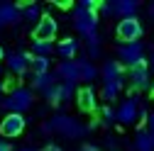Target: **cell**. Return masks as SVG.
I'll use <instances>...</instances> for the list:
<instances>
[{
	"label": "cell",
	"mask_w": 154,
	"mask_h": 151,
	"mask_svg": "<svg viewBox=\"0 0 154 151\" xmlns=\"http://www.w3.org/2000/svg\"><path fill=\"white\" fill-rule=\"evenodd\" d=\"M93 127L95 124H81V122H76L73 117L64 115V112H56V115L51 117V122L42 124V132H56V134H61L66 139H79V137L88 134Z\"/></svg>",
	"instance_id": "1"
},
{
	"label": "cell",
	"mask_w": 154,
	"mask_h": 151,
	"mask_svg": "<svg viewBox=\"0 0 154 151\" xmlns=\"http://www.w3.org/2000/svg\"><path fill=\"white\" fill-rule=\"evenodd\" d=\"M32 105H34L32 88H15L12 93H8V98H3V110H8V115H25Z\"/></svg>",
	"instance_id": "2"
},
{
	"label": "cell",
	"mask_w": 154,
	"mask_h": 151,
	"mask_svg": "<svg viewBox=\"0 0 154 151\" xmlns=\"http://www.w3.org/2000/svg\"><path fill=\"white\" fill-rule=\"evenodd\" d=\"M115 34H118V39L122 44H134L142 39L144 34V25L140 22V17H125V20L118 22V27H115Z\"/></svg>",
	"instance_id": "3"
},
{
	"label": "cell",
	"mask_w": 154,
	"mask_h": 151,
	"mask_svg": "<svg viewBox=\"0 0 154 151\" xmlns=\"http://www.w3.org/2000/svg\"><path fill=\"white\" fill-rule=\"evenodd\" d=\"M73 27L79 29L86 39L93 37V34H98V12L76 7V10H73Z\"/></svg>",
	"instance_id": "4"
},
{
	"label": "cell",
	"mask_w": 154,
	"mask_h": 151,
	"mask_svg": "<svg viewBox=\"0 0 154 151\" xmlns=\"http://www.w3.org/2000/svg\"><path fill=\"white\" fill-rule=\"evenodd\" d=\"M118 61L127 68L134 66H142L144 64V44L142 42H134V44H120L118 46Z\"/></svg>",
	"instance_id": "5"
},
{
	"label": "cell",
	"mask_w": 154,
	"mask_h": 151,
	"mask_svg": "<svg viewBox=\"0 0 154 151\" xmlns=\"http://www.w3.org/2000/svg\"><path fill=\"white\" fill-rule=\"evenodd\" d=\"M56 32H59V25H56V20L51 15H42V20L34 25L32 29V37H34V42H51Z\"/></svg>",
	"instance_id": "6"
},
{
	"label": "cell",
	"mask_w": 154,
	"mask_h": 151,
	"mask_svg": "<svg viewBox=\"0 0 154 151\" xmlns=\"http://www.w3.org/2000/svg\"><path fill=\"white\" fill-rule=\"evenodd\" d=\"M100 76H103V83H115V85H125V78H127L125 66L118 59L105 61L103 68H100Z\"/></svg>",
	"instance_id": "7"
},
{
	"label": "cell",
	"mask_w": 154,
	"mask_h": 151,
	"mask_svg": "<svg viewBox=\"0 0 154 151\" xmlns=\"http://www.w3.org/2000/svg\"><path fill=\"white\" fill-rule=\"evenodd\" d=\"M25 127H27L25 115H5L3 122H0V134L8 137V139H15L25 132Z\"/></svg>",
	"instance_id": "8"
},
{
	"label": "cell",
	"mask_w": 154,
	"mask_h": 151,
	"mask_svg": "<svg viewBox=\"0 0 154 151\" xmlns=\"http://www.w3.org/2000/svg\"><path fill=\"white\" fill-rule=\"evenodd\" d=\"M115 115H118V122L120 124H134L140 120V105H137V95L127 98L118 110H115Z\"/></svg>",
	"instance_id": "9"
},
{
	"label": "cell",
	"mask_w": 154,
	"mask_h": 151,
	"mask_svg": "<svg viewBox=\"0 0 154 151\" xmlns=\"http://www.w3.org/2000/svg\"><path fill=\"white\" fill-rule=\"evenodd\" d=\"M73 93H79V90H76V85H71V83H56L54 88H49V90L44 93V98H47L49 105H59V102L71 100Z\"/></svg>",
	"instance_id": "10"
},
{
	"label": "cell",
	"mask_w": 154,
	"mask_h": 151,
	"mask_svg": "<svg viewBox=\"0 0 154 151\" xmlns=\"http://www.w3.org/2000/svg\"><path fill=\"white\" fill-rule=\"evenodd\" d=\"M29 64H32V54H27V51L8 54V71L15 73V76H25L29 71Z\"/></svg>",
	"instance_id": "11"
},
{
	"label": "cell",
	"mask_w": 154,
	"mask_h": 151,
	"mask_svg": "<svg viewBox=\"0 0 154 151\" xmlns=\"http://www.w3.org/2000/svg\"><path fill=\"white\" fill-rule=\"evenodd\" d=\"M56 76H59V83H71L76 85L81 81V68H79V61H61L59 66H56L54 71Z\"/></svg>",
	"instance_id": "12"
},
{
	"label": "cell",
	"mask_w": 154,
	"mask_h": 151,
	"mask_svg": "<svg viewBox=\"0 0 154 151\" xmlns=\"http://www.w3.org/2000/svg\"><path fill=\"white\" fill-rule=\"evenodd\" d=\"M127 78H130V83H132L134 90H152V78H149V68H147V64L130 68V71H127Z\"/></svg>",
	"instance_id": "13"
},
{
	"label": "cell",
	"mask_w": 154,
	"mask_h": 151,
	"mask_svg": "<svg viewBox=\"0 0 154 151\" xmlns=\"http://www.w3.org/2000/svg\"><path fill=\"white\" fill-rule=\"evenodd\" d=\"M76 102H79L81 112H95L98 107V98H95V90L91 85H83L79 93H76Z\"/></svg>",
	"instance_id": "14"
},
{
	"label": "cell",
	"mask_w": 154,
	"mask_h": 151,
	"mask_svg": "<svg viewBox=\"0 0 154 151\" xmlns=\"http://www.w3.org/2000/svg\"><path fill=\"white\" fill-rule=\"evenodd\" d=\"M22 20V10L20 5H12V3H0V29L8 27V25H15Z\"/></svg>",
	"instance_id": "15"
},
{
	"label": "cell",
	"mask_w": 154,
	"mask_h": 151,
	"mask_svg": "<svg viewBox=\"0 0 154 151\" xmlns=\"http://www.w3.org/2000/svg\"><path fill=\"white\" fill-rule=\"evenodd\" d=\"M137 0H112V12L115 17H120V20H125V17H137Z\"/></svg>",
	"instance_id": "16"
},
{
	"label": "cell",
	"mask_w": 154,
	"mask_h": 151,
	"mask_svg": "<svg viewBox=\"0 0 154 151\" xmlns=\"http://www.w3.org/2000/svg\"><path fill=\"white\" fill-rule=\"evenodd\" d=\"M56 54L61 56L64 61H73V56L79 54V39H73V37H66L56 44Z\"/></svg>",
	"instance_id": "17"
},
{
	"label": "cell",
	"mask_w": 154,
	"mask_h": 151,
	"mask_svg": "<svg viewBox=\"0 0 154 151\" xmlns=\"http://www.w3.org/2000/svg\"><path fill=\"white\" fill-rule=\"evenodd\" d=\"M56 83H59V76L56 73H44V76H34L32 78V90H42V93H47L49 88H54Z\"/></svg>",
	"instance_id": "18"
},
{
	"label": "cell",
	"mask_w": 154,
	"mask_h": 151,
	"mask_svg": "<svg viewBox=\"0 0 154 151\" xmlns=\"http://www.w3.org/2000/svg\"><path fill=\"white\" fill-rule=\"evenodd\" d=\"M134 151H154V141H152V132L140 129L134 134Z\"/></svg>",
	"instance_id": "19"
},
{
	"label": "cell",
	"mask_w": 154,
	"mask_h": 151,
	"mask_svg": "<svg viewBox=\"0 0 154 151\" xmlns=\"http://www.w3.org/2000/svg\"><path fill=\"white\" fill-rule=\"evenodd\" d=\"M79 68H81V81H86V83H93V81L100 76V71L95 68L88 59H81V61H79Z\"/></svg>",
	"instance_id": "20"
},
{
	"label": "cell",
	"mask_w": 154,
	"mask_h": 151,
	"mask_svg": "<svg viewBox=\"0 0 154 151\" xmlns=\"http://www.w3.org/2000/svg\"><path fill=\"white\" fill-rule=\"evenodd\" d=\"M49 68H51V59H47V56H32L29 71L34 76H44V73H49Z\"/></svg>",
	"instance_id": "21"
},
{
	"label": "cell",
	"mask_w": 154,
	"mask_h": 151,
	"mask_svg": "<svg viewBox=\"0 0 154 151\" xmlns=\"http://www.w3.org/2000/svg\"><path fill=\"white\" fill-rule=\"evenodd\" d=\"M56 51V46L51 44V42H32V56H47V59H49V56Z\"/></svg>",
	"instance_id": "22"
},
{
	"label": "cell",
	"mask_w": 154,
	"mask_h": 151,
	"mask_svg": "<svg viewBox=\"0 0 154 151\" xmlns=\"http://www.w3.org/2000/svg\"><path fill=\"white\" fill-rule=\"evenodd\" d=\"M20 10H22V20H37L39 22L42 20V10H39V5H20Z\"/></svg>",
	"instance_id": "23"
},
{
	"label": "cell",
	"mask_w": 154,
	"mask_h": 151,
	"mask_svg": "<svg viewBox=\"0 0 154 151\" xmlns=\"http://www.w3.org/2000/svg\"><path fill=\"white\" fill-rule=\"evenodd\" d=\"M122 90V85H115V83H103V98L108 102H112L115 98H118V93Z\"/></svg>",
	"instance_id": "24"
},
{
	"label": "cell",
	"mask_w": 154,
	"mask_h": 151,
	"mask_svg": "<svg viewBox=\"0 0 154 151\" xmlns=\"http://www.w3.org/2000/svg\"><path fill=\"white\" fill-rule=\"evenodd\" d=\"M100 117H103V124H112V122H118V115H115V110H112V107H103Z\"/></svg>",
	"instance_id": "25"
},
{
	"label": "cell",
	"mask_w": 154,
	"mask_h": 151,
	"mask_svg": "<svg viewBox=\"0 0 154 151\" xmlns=\"http://www.w3.org/2000/svg\"><path fill=\"white\" fill-rule=\"evenodd\" d=\"M79 7H83V10H91V12H95V10L100 7V3H98V0H81V3H79Z\"/></svg>",
	"instance_id": "26"
},
{
	"label": "cell",
	"mask_w": 154,
	"mask_h": 151,
	"mask_svg": "<svg viewBox=\"0 0 154 151\" xmlns=\"http://www.w3.org/2000/svg\"><path fill=\"white\" fill-rule=\"evenodd\" d=\"M100 56V44H88V59H98Z\"/></svg>",
	"instance_id": "27"
},
{
	"label": "cell",
	"mask_w": 154,
	"mask_h": 151,
	"mask_svg": "<svg viewBox=\"0 0 154 151\" xmlns=\"http://www.w3.org/2000/svg\"><path fill=\"white\" fill-rule=\"evenodd\" d=\"M81 151H100V149L95 146V144H83V146H81Z\"/></svg>",
	"instance_id": "28"
},
{
	"label": "cell",
	"mask_w": 154,
	"mask_h": 151,
	"mask_svg": "<svg viewBox=\"0 0 154 151\" xmlns=\"http://www.w3.org/2000/svg\"><path fill=\"white\" fill-rule=\"evenodd\" d=\"M42 151H64V149H61V146H56V144H49V146H44Z\"/></svg>",
	"instance_id": "29"
},
{
	"label": "cell",
	"mask_w": 154,
	"mask_h": 151,
	"mask_svg": "<svg viewBox=\"0 0 154 151\" xmlns=\"http://www.w3.org/2000/svg\"><path fill=\"white\" fill-rule=\"evenodd\" d=\"M147 122H149V129H152V134H154V110L149 112V120H147Z\"/></svg>",
	"instance_id": "30"
},
{
	"label": "cell",
	"mask_w": 154,
	"mask_h": 151,
	"mask_svg": "<svg viewBox=\"0 0 154 151\" xmlns=\"http://www.w3.org/2000/svg\"><path fill=\"white\" fill-rule=\"evenodd\" d=\"M0 151H12V149H10V144H8V141H0Z\"/></svg>",
	"instance_id": "31"
},
{
	"label": "cell",
	"mask_w": 154,
	"mask_h": 151,
	"mask_svg": "<svg viewBox=\"0 0 154 151\" xmlns=\"http://www.w3.org/2000/svg\"><path fill=\"white\" fill-rule=\"evenodd\" d=\"M3 59H8V56H5V49L0 46V61H3Z\"/></svg>",
	"instance_id": "32"
},
{
	"label": "cell",
	"mask_w": 154,
	"mask_h": 151,
	"mask_svg": "<svg viewBox=\"0 0 154 151\" xmlns=\"http://www.w3.org/2000/svg\"><path fill=\"white\" fill-rule=\"evenodd\" d=\"M17 151H34L32 146H25V149H17Z\"/></svg>",
	"instance_id": "33"
},
{
	"label": "cell",
	"mask_w": 154,
	"mask_h": 151,
	"mask_svg": "<svg viewBox=\"0 0 154 151\" xmlns=\"http://www.w3.org/2000/svg\"><path fill=\"white\" fill-rule=\"evenodd\" d=\"M149 17H154V5H149Z\"/></svg>",
	"instance_id": "34"
},
{
	"label": "cell",
	"mask_w": 154,
	"mask_h": 151,
	"mask_svg": "<svg viewBox=\"0 0 154 151\" xmlns=\"http://www.w3.org/2000/svg\"><path fill=\"white\" fill-rule=\"evenodd\" d=\"M149 95H152V98H154V81H152V90H149Z\"/></svg>",
	"instance_id": "35"
},
{
	"label": "cell",
	"mask_w": 154,
	"mask_h": 151,
	"mask_svg": "<svg viewBox=\"0 0 154 151\" xmlns=\"http://www.w3.org/2000/svg\"><path fill=\"white\" fill-rule=\"evenodd\" d=\"M3 90H5V85H3V81H0V95H3Z\"/></svg>",
	"instance_id": "36"
},
{
	"label": "cell",
	"mask_w": 154,
	"mask_h": 151,
	"mask_svg": "<svg viewBox=\"0 0 154 151\" xmlns=\"http://www.w3.org/2000/svg\"><path fill=\"white\" fill-rule=\"evenodd\" d=\"M152 68H154V54H152Z\"/></svg>",
	"instance_id": "37"
},
{
	"label": "cell",
	"mask_w": 154,
	"mask_h": 151,
	"mask_svg": "<svg viewBox=\"0 0 154 151\" xmlns=\"http://www.w3.org/2000/svg\"><path fill=\"white\" fill-rule=\"evenodd\" d=\"M0 76H3V66H0Z\"/></svg>",
	"instance_id": "38"
},
{
	"label": "cell",
	"mask_w": 154,
	"mask_h": 151,
	"mask_svg": "<svg viewBox=\"0 0 154 151\" xmlns=\"http://www.w3.org/2000/svg\"><path fill=\"white\" fill-rule=\"evenodd\" d=\"M152 141H154V134H152Z\"/></svg>",
	"instance_id": "39"
}]
</instances>
